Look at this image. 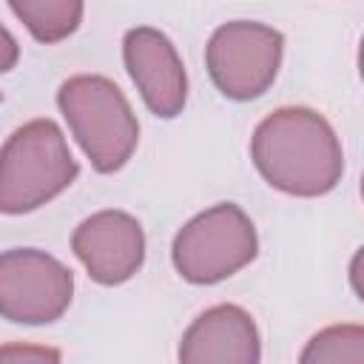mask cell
Wrapping results in <instances>:
<instances>
[{
    "label": "cell",
    "mask_w": 364,
    "mask_h": 364,
    "mask_svg": "<svg viewBox=\"0 0 364 364\" xmlns=\"http://www.w3.org/2000/svg\"><path fill=\"white\" fill-rule=\"evenodd\" d=\"M250 156L264 182L290 196H324L344 173V151L333 125L301 105L267 114L253 131Z\"/></svg>",
    "instance_id": "cell-1"
},
{
    "label": "cell",
    "mask_w": 364,
    "mask_h": 364,
    "mask_svg": "<svg viewBox=\"0 0 364 364\" xmlns=\"http://www.w3.org/2000/svg\"><path fill=\"white\" fill-rule=\"evenodd\" d=\"M80 173L54 119L20 125L0 148V213L20 216L60 196Z\"/></svg>",
    "instance_id": "cell-2"
},
{
    "label": "cell",
    "mask_w": 364,
    "mask_h": 364,
    "mask_svg": "<svg viewBox=\"0 0 364 364\" xmlns=\"http://www.w3.org/2000/svg\"><path fill=\"white\" fill-rule=\"evenodd\" d=\"M57 105L94 171L114 173L131 159L139 142V122L108 77L77 74L65 80L57 91Z\"/></svg>",
    "instance_id": "cell-3"
},
{
    "label": "cell",
    "mask_w": 364,
    "mask_h": 364,
    "mask_svg": "<svg viewBox=\"0 0 364 364\" xmlns=\"http://www.w3.org/2000/svg\"><path fill=\"white\" fill-rule=\"evenodd\" d=\"M256 253V228L233 202L213 205L193 216L171 247L176 273L191 284H216L247 267Z\"/></svg>",
    "instance_id": "cell-4"
},
{
    "label": "cell",
    "mask_w": 364,
    "mask_h": 364,
    "mask_svg": "<svg viewBox=\"0 0 364 364\" xmlns=\"http://www.w3.org/2000/svg\"><path fill=\"white\" fill-rule=\"evenodd\" d=\"M284 37L253 20H230L219 26L205 46V65L213 85L236 102L262 97L282 65Z\"/></svg>",
    "instance_id": "cell-5"
},
{
    "label": "cell",
    "mask_w": 364,
    "mask_h": 364,
    "mask_svg": "<svg viewBox=\"0 0 364 364\" xmlns=\"http://www.w3.org/2000/svg\"><path fill=\"white\" fill-rule=\"evenodd\" d=\"M74 296V273L37 247L0 253V316L14 324H51Z\"/></svg>",
    "instance_id": "cell-6"
},
{
    "label": "cell",
    "mask_w": 364,
    "mask_h": 364,
    "mask_svg": "<svg viewBox=\"0 0 364 364\" xmlns=\"http://www.w3.org/2000/svg\"><path fill=\"white\" fill-rule=\"evenodd\" d=\"M125 68L151 114L173 119L188 100V74L176 46L151 26H136L122 37Z\"/></svg>",
    "instance_id": "cell-7"
},
{
    "label": "cell",
    "mask_w": 364,
    "mask_h": 364,
    "mask_svg": "<svg viewBox=\"0 0 364 364\" xmlns=\"http://www.w3.org/2000/svg\"><path fill=\"white\" fill-rule=\"evenodd\" d=\"M74 256L100 284L128 282L145 259L142 225L125 210H100L82 219L71 236Z\"/></svg>",
    "instance_id": "cell-8"
},
{
    "label": "cell",
    "mask_w": 364,
    "mask_h": 364,
    "mask_svg": "<svg viewBox=\"0 0 364 364\" xmlns=\"http://www.w3.org/2000/svg\"><path fill=\"white\" fill-rule=\"evenodd\" d=\"M259 358V330L250 313L236 304L205 310L179 341L182 364H256Z\"/></svg>",
    "instance_id": "cell-9"
},
{
    "label": "cell",
    "mask_w": 364,
    "mask_h": 364,
    "mask_svg": "<svg viewBox=\"0 0 364 364\" xmlns=\"http://www.w3.org/2000/svg\"><path fill=\"white\" fill-rule=\"evenodd\" d=\"M34 40L51 46L71 37L82 23V0H9Z\"/></svg>",
    "instance_id": "cell-10"
},
{
    "label": "cell",
    "mask_w": 364,
    "mask_h": 364,
    "mask_svg": "<svg viewBox=\"0 0 364 364\" xmlns=\"http://www.w3.org/2000/svg\"><path fill=\"white\" fill-rule=\"evenodd\" d=\"M301 364H364V330L358 324H336L316 333L299 355Z\"/></svg>",
    "instance_id": "cell-11"
},
{
    "label": "cell",
    "mask_w": 364,
    "mask_h": 364,
    "mask_svg": "<svg viewBox=\"0 0 364 364\" xmlns=\"http://www.w3.org/2000/svg\"><path fill=\"white\" fill-rule=\"evenodd\" d=\"M0 361H60V353L46 347L9 344V347H0Z\"/></svg>",
    "instance_id": "cell-12"
},
{
    "label": "cell",
    "mask_w": 364,
    "mask_h": 364,
    "mask_svg": "<svg viewBox=\"0 0 364 364\" xmlns=\"http://www.w3.org/2000/svg\"><path fill=\"white\" fill-rule=\"evenodd\" d=\"M17 60H20V46L11 37V31L0 23V74L3 71H11L17 65Z\"/></svg>",
    "instance_id": "cell-13"
},
{
    "label": "cell",
    "mask_w": 364,
    "mask_h": 364,
    "mask_svg": "<svg viewBox=\"0 0 364 364\" xmlns=\"http://www.w3.org/2000/svg\"><path fill=\"white\" fill-rule=\"evenodd\" d=\"M0 100H3V97H0Z\"/></svg>",
    "instance_id": "cell-14"
}]
</instances>
